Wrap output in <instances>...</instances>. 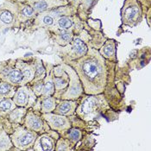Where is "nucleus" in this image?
I'll return each mask as SVG.
<instances>
[{
  "mask_svg": "<svg viewBox=\"0 0 151 151\" xmlns=\"http://www.w3.org/2000/svg\"><path fill=\"white\" fill-rule=\"evenodd\" d=\"M77 72L86 93H101L105 84V68L103 58L97 53L87 55L77 64Z\"/></svg>",
  "mask_w": 151,
  "mask_h": 151,
  "instance_id": "obj_1",
  "label": "nucleus"
},
{
  "mask_svg": "<svg viewBox=\"0 0 151 151\" xmlns=\"http://www.w3.org/2000/svg\"><path fill=\"white\" fill-rule=\"evenodd\" d=\"M103 102L99 98L97 97H89L86 99L79 108V114L86 118L91 119L96 117L101 111Z\"/></svg>",
  "mask_w": 151,
  "mask_h": 151,
  "instance_id": "obj_2",
  "label": "nucleus"
},
{
  "mask_svg": "<svg viewBox=\"0 0 151 151\" xmlns=\"http://www.w3.org/2000/svg\"><path fill=\"white\" fill-rule=\"evenodd\" d=\"M141 15V10L137 2L133 1L131 3H126L123 9V20L124 23L132 24L137 22Z\"/></svg>",
  "mask_w": 151,
  "mask_h": 151,
  "instance_id": "obj_3",
  "label": "nucleus"
},
{
  "mask_svg": "<svg viewBox=\"0 0 151 151\" xmlns=\"http://www.w3.org/2000/svg\"><path fill=\"white\" fill-rule=\"evenodd\" d=\"M45 118L54 129L62 130L69 127L68 120L65 116H58V115H46Z\"/></svg>",
  "mask_w": 151,
  "mask_h": 151,
  "instance_id": "obj_4",
  "label": "nucleus"
},
{
  "mask_svg": "<svg viewBox=\"0 0 151 151\" xmlns=\"http://www.w3.org/2000/svg\"><path fill=\"white\" fill-rule=\"evenodd\" d=\"M35 140V134L32 132L24 131L21 132L16 138L17 145L20 147H25L30 144Z\"/></svg>",
  "mask_w": 151,
  "mask_h": 151,
  "instance_id": "obj_5",
  "label": "nucleus"
},
{
  "mask_svg": "<svg viewBox=\"0 0 151 151\" xmlns=\"http://www.w3.org/2000/svg\"><path fill=\"white\" fill-rule=\"evenodd\" d=\"M14 101L17 105H20V106L27 105V103L29 101V93L27 92V90L25 88L19 89L15 96Z\"/></svg>",
  "mask_w": 151,
  "mask_h": 151,
  "instance_id": "obj_6",
  "label": "nucleus"
},
{
  "mask_svg": "<svg viewBox=\"0 0 151 151\" xmlns=\"http://www.w3.org/2000/svg\"><path fill=\"white\" fill-rule=\"evenodd\" d=\"M26 124L29 128L32 129L34 130H40L42 128V121L38 117L30 114L27 117L26 120Z\"/></svg>",
  "mask_w": 151,
  "mask_h": 151,
  "instance_id": "obj_7",
  "label": "nucleus"
},
{
  "mask_svg": "<svg viewBox=\"0 0 151 151\" xmlns=\"http://www.w3.org/2000/svg\"><path fill=\"white\" fill-rule=\"evenodd\" d=\"M55 1L54 0H42L39 1L37 3H35L33 5V9L35 12H43L48 8H51L55 6ZM56 5V3H55Z\"/></svg>",
  "mask_w": 151,
  "mask_h": 151,
  "instance_id": "obj_8",
  "label": "nucleus"
},
{
  "mask_svg": "<svg viewBox=\"0 0 151 151\" xmlns=\"http://www.w3.org/2000/svg\"><path fill=\"white\" fill-rule=\"evenodd\" d=\"M74 106H75L74 103H72V102H62L56 108V111L58 113H60V114H61V115L69 114L70 112H72L73 111Z\"/></svg>",
  "mask_w": 151,
  "mask_h": 151,
  "instance_id": "obj_9",
  "label": "nucleus"
},
{
  "mask_svg": "<svg viewBox=\"0 0 151 151\" xmlns=\"http://www.w3.org/2000/svg\"><path fill=\"white\" fill-rule=\"evenodd\" d=\"M73 51L75 54L79 55H82L86 52V47L84 44V42H81L80 39H75L73 42Z\"/></svg>",
  "mask_w": 151,
  "mask_h": 151,
  "instance_id": "obj_10",
  "label": "nucleus"
},
{
  "mask_svg": "<svg viewBox=\"0 0 151 151\" xmlns=\"http://www.w3.org/2000/svg\"><path fill=\"white\" fill-rule=\"evenodd\" d=\"M23 73L21 71L17 69L12 70V72L9 73V81L12 82V83H19L23 80Z\"/></svg>",
  "mask_w": 151,
  "mask_h": 151,
  "instance_id": "obj_11",
  "label": "nucleus"
},
{
  "mask_svg": "<svg viewBox=\"0 0 151 151\" xmlns=\"http://www.w3.org/2000/svg\"><path fill=\"white\" fill-rule=\"evenodd\" d=\"M102 54H103L104 56L107 57V58H111V56H113L115 55L114 43L112 42H108L107 44H105V46L103 47Z\"/></svg>",
  "mask_w": 151,
  "mask_h": 151,
  "instance_id": "obj_12",
  "label": "nucleus"
},
{
  "mask_svg": "<svg viewBox=\"0 0 151 151\" xmlns=\"http://www.w3.org/2000/svg\"><path fill=\"white\" fill-rule=\"evenodd\" d=\"M55 107V99L52 98H47L42 103V111L44 112L53 111Z\"/></svg>",
  "mask_w": 151,
  "mask_h": 151,
  "instance_id": "obj_13",
  "label": "nucleus"
},
{
  "mask_svg": "<svg viewBox=\"0 0 151 151\" xmlns=\"http://www.w3.org/2000/svg\"><path fill=\"white\" fill-rule=\"evenodd\" d=\"M41 147L43 150H53V141L48 137H42L41 140Z\"/></svg>",
  "mask_w": 151,
  "mask_h": 151,
  "instance_id": "obj_14",
  "label": "nucleus"
},
{
  "mask_svg": "<svg viewBox=\"0 0 151 151\" xmlns=\"http://www.w3.org/2000/svg\"><path fill=\"white\" fill-rule=\"evenodd\" d=\"M58 26L60 27V29H69L70 27L72 26V20L70 19L69 17H60L58 20Z\"/></svg>",
  "mask_w": 151,
  "mask_h": 151,
  "instance_id": "obj_15",
  "label": "nucleus"
},
{
  "mask_svg": "<svg viewBox=\"0 0 151 151\" xmlns=\"http://www.w3.org/2000/svg\"><path fill=\"white\" fill-rule=\"evenodd\" d=\"M0 21L5 24H10L13 21V16L10 12L4 11L0 12Z\"/></svg>",
  "mask_w": 151,
  "mask_h": 151,
  "instance_id": "obj_16",
  "label": "nucleus"
},
{
  "mask_svg": "<svg viewBox=\"0 0 151 151\" xmlns=\"http://www.w3.org/2000/svg\"><path fill=\"white\" fill-rule=\"evenodd\" d=\"M38 21L43 25H51L54 23V18L50 15H43L38 18Z\"/></svg>",
  "mask_w": 151,
  "mask_h": 151,
  "instance_id": "obj_17",
  "label": "nucleus"
},
{
  "mask_svg": "<svg viewBox=\"0 0 151 151\" xmlns=\"http://www.w3.org/2000/svg\"><path fill=\"white\" fill-rule=\"evenodd\" d=\"M54 93V84L51 80L47 81L45 84L44 90H43V94L46 96H49Z\"/></svg>",
  "mask_w": 151,
  "mask_h": 151,
  "instance_id": "obj_18",
  "label": "nucleus"
},
{
  "mask_svg": "<svg viewBox=\"0 0 151 151\" xmlns=\"http://www.w3.org/2000/svg\"><path fill=\"white\" fill-rule=\"evenodd\" d=\"M68 137L74 142H78L81 138V131L78 129H72L68 134Z\"/></svg>",
  "mask_w": 151,
  "mask_h": 151,
  "instance_id": "obj_19",
  "label": "nucleus"
},
{
  "mask_svg": "<svg viewBox=\"0 0 151 151\" xmlns=\"http://www.w3.org/2000/svg\"><path fill=\"white\" fill-rule=\"evenodd\" d=\"M34 12L35 11H34L33 8H31L29 6H25L22 10L21 13H22V15H23V17H32L34 15Z\"/></svg>",
  "mask_w": 151,
  "mask_h": 151,
  "instance_id": "obj_20",
  "label": "nucleus"
},
{
  "mask_svg": "<svg viewBox=\"0 0 151 151\" xmlns=\"http://www.w3.org/2000/svg\"><path fill=\"white\" fill-rule=\"evenodd\" d=\"M55 87L57 89H61V88H64L67 85H68V82L66 81H64L63 79H60V78H55Z\"/></svg>",
  "mask_w": 151,
  "mask_h": 151,
  "instance_id": "obj_21",
  "label": "nucleus"
},
{
  "mask_svg": "<svg viewBox=\"0 0 151 151\" xmlns=\"http://www.w3.org/2000/svg\"><path fill=\"white\" fill-rule=\"evenodd\" d=\"M12 102L10 99H4L0 101V109L2 110H9L12 108Z\"/></svg>",
  "mask_w": 151,
  "mask_h": 151,
  "instance_id": "obj_22",
  "label": "nucleus"
},
{
  "mask_svg": "<svg viewBox=\"0 0 151 151\" xmlns=\"http://www.w3.org/2000/svg\"><path fill=\"white\" fill-rule=\"evenodd\" d=\"M11 91V86L7 83H4L0 85V94L1 95H5Z\"/></svg>",
  "mask_w": 151,
  "mask_h": 151,
  "instance_id": "obj_23",
  "label": "nucleus"
},
{
  "mask_svg": "<svg viewBox=\"0 0 151 151\" xmlns=\"http://www.w3.org/2000/svg\"><path fill=\"white\" fill-rule=\"evenodd\" d=\"M23 75L26 78L28 79L29 81L32 79L33 77V73H32V71L29 68H23Z\"/></svg>",
  "mask_w": 151,
  "mask_h": 151,
  "instance_id": "obj_24",
  "label": "nucleus"
},
{
  "mask_svg": "<svg viewBox=\"0 0 151 151\" xmlns=\"http://www.w3.org/2000/svg\"><path fill=\"white\" fill-rule=\"evenodd\" d=\"M44 73H45V70H44V68H43V67H42V65L38 66V68H37V69H36V73H35L36 80L41 79V78L42 77V75H43V74H44Z\"/></svg>",
  "mask_w": 151,
  "mask_h": 151,
  "instance_id": "obj_25",
  "label": "nucleus"
},
{
  "mask_svg": "<svg viewBox=\"0 0 151 151\" xmlns=\"http://www.w3.org/2000/svg\"><path fill=\"white\" fill-rule=\"evenodd\" d=\"M8 137H0V150H4L9 144V140Z\"/></svg>",
  "mask_w": 151,
  "mask_h": 151,
  "instance_id": "obj_26",
  "label": "nucleus"
},
{
  "mask_svg": "<svg viewBox=\"0 0 151 151\" xmlns=\"http://www.w3.org/2000/svg\"><path fill=\"white\" fill-rule=\"evenodd\" d=\"M60 41H63L64 42H68L72 39V35L69 33H63L60 35Z\"/></svg>",
  "mask_w": 151,
  "mask_h": 151,
  "instance_id": "obj_27",
  "label": "nucleus"
},
{
  "mask_svg": "<svg viewBox=\"0 0 151 151\" xmlns=\"http://www.w3.org/2000/svg\"><path fill=\"white\" fill-rule=\"evenodd\" d=\"M34 91L35 92L36 94H41L42 92V84H37L35 85V88H34Z\"/></svg>",
  "mask_w": 151,
  "mask_h": 151,
  "instance_id": "obj_28",
  "label": "nucleus"
}]
</instances>
